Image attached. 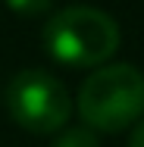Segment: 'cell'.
I'll return each mask as SVG.
<instances>
[{
  "mask_svg": "<svg viewBox=\"0 0 144 147\" xmlns=\"http://www.w3.org/2000/svg\"><path fill=\"white\" fill-rule=\"evenodd\" d=\"M41 41H44L47 57L63 66L97 69L110 63V57L119 50L122 34L110 13L88 3H75V6H63L47 19Z\"/></svg>",
  "mask_w": 144,
  "mask_h": 147,
  "instance_id": "cell-1",
  "label": "cell"
},
{
  "mask_svg": "<svg viewBox=\"0 0 144 147\" xmlns=\"http://www.w3.org/2000/svg\"><path fill=\"white\" fill-rule=\"evenodd\" d=\"M75 107L91 131H125L144 119V72L128 63L97 66L82 82Z\"/></svg>",
  "mask_w": 144,
  "mask_h": 147,
  "instance_id": "cell-2",
  "label": "cell"
},
{
  "mask_svg": "<svg viewBox=\"0 0 144 147\" xmlns=\"http://www.w3.org/2000/svg\"><path fill=\"white\" fill-rule=\"evenodd\" d=\"M6 110L31 135H57L72 116L69 91L47 69H22L6 88Z\"/></svg>",
  "mask_w": 144,
  "mask_h": 147,
  "instance_id": "cell-3",
  "label": "cell"
},
{
  "mask_svg": "<svg viewBox=\"0 0 144 147\" xmlns=\"http://www.w3.org/2000/svg\"><path fill=\"white\" fill-rule=\"evenodd\" d=\"M50 147H100V138L88 125H75V128H59Z\"/></svg>",
  "mask_w": 144,
  "mask_h": 147,
  "instance_id": "cell-4",
  "label": "cell"
},
{
  "mask_svg": "<svg viewBox=\"0 0 144 147\" xmlns=\"http://www.w3.org/2000/svg\"><path fill=\"white\" fill-rule=\"evenodd\" d=\"M3 3H6V9H13V13L22 16V19L44 16V13L53 6V0H3Z\"/></svg>",
  "mask_w": 144,
  "mask_h": 147,
  "instance_id": "cell-5",
  "label": "cell"
},
{
  "mask_svg": "<svg viewBox=\"0 0 144 147\" xmlns=\"http://www.w3.org/2000/svg\"><path fill=\"white\" fill-rule=\"evenodd\" d=\"M128 147H144V119H138V122H135L132 138H128Z\"/></svg>",
  "mask_w": 144,
  "mask_h": 147,
  "instance_id": "cell-6",
  "label": "cell"
}]
</instances>
